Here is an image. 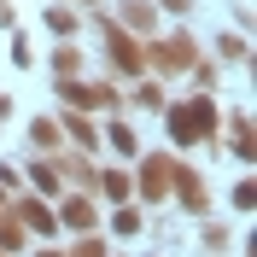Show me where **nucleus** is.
<instances>
[{
  "instance_id": "nucleus-1",
  "label": "nucleus",
  "mask_w": 257,
  "mask_h": 257,
  "mask_svg": "<svg viewBox=\"0 0 257 257\" xmlns=\"http://www.w3.org/2000/svg\"><path fill=\"white\" fill-rule=\"evenodd\" d=\"M164 128H170L176 146H193V141H210V146H216V99H210V94H187L181 105L164 111Z\"/></svg>"
},
{
  "instance_id": "nucleus-2",
  "label": "nucleus",
  "mask_w": 257,
  "mask_h": 257,
  "mask_svg": "<svg viewBox=\"0 0 257 257\" xmlns=\"http://www.w3.org/2000/svg\"><path fill=\"white\" fill-rule=\"evenodd\" d=\"M141 59L152 64L158 76H181V70H193V64L205 59V53H199V41H193L187 30H170V35H158V41L141 53Z\"/></svg>"
},
{
  "instance_id": "nucleus-3",
  "label": "nucleus",
  "mask_w": 257,
  "mask_h": 257,
  "mask_svg": "<svg viewBox=\"0 0 257 257\" xmlns=\"http://www.w3.org/2000/svg\"><path fill=\"white\" fill-rule=\"evenodd\" d=\"M99 35H105V59H111V70H123V76H141L146 59H141V41L128 30H117V18H99Z\"/></svg>"
},
{
  "instance_id": "nucleus-4",
  "label": "nucleus",
  "mask_w": 257,
  "mask_h": 257,
  "mask_svg": "<svg viewBox=\"0 0 257 257\" xmlns=\"http://www.w3.org/2000/svg\"><path fill=\"white\" fill-rule=\"evenodd\" d=\"M170 170H176V158H170V152H146V158H141V176H135V193H141L146 205H158V199H170Z\"/></svg>"
},
{
  "instance_id": "nucleus-5",
  "label": "nucleus",
  "mask_w": 257,
  "mask_h": 257,
  "mask_svg": "<svg viewBox=\"0 0 257 257\" xmlns=\"http://www.w3.org/2000/svg\"><path fill=\"white\" fill-rule=\"evenodd\" d=\"M59 99L64 105H82V111H111L117 88L111 82H59Z\"/></svg>"
},
{
  "instance_id": "nucleus-6",
  "label": "nucleus",
  "mask_w": 257,
  "mask_h": 257,
  "mask_svg": "<svg viewBox=\"0 0 257 257\" xmlns=\"http://www.w3.org/2000/svg\"><path fill=\"white\" fill-rule=\"evenodd\" d=\"M170 181H176V199L193 210V216H205V210H210V193H205V176H199V170L176 164V170H170Z\"/></svg>"
},
{
  "instance_id": "nucleus-7",
  "label": "nucleus",
  "mask_w": 257,
  "mask_h": 257,
  "mask_svg": "<svg viewBox=\"0 0 257 257\" xmlns=\"http://www.w3.org/2000/svg\"><path fill=\"white\" fill-rule=\"evenodd\" d=\"M59 216V228H82V234H94L99 228V205L82 193V199H64V210H53Z\"/></svg>"
},
{
  "instance_id": "nucleus-8",
  "label": "nucleus",
  "mask_w": 257,
  "mask_h": 257,
  "mask_svg": "<svg viewBox=\"0 0 257 257\" xmlns=\"http://www.w3.org/2000/svg\"><path fill=\"white\" fill-rule=\"evenodd\" d=\"M94 187L105 193V199H117V205H128V199H135V176H128V170H99Z\"/></svg>"
},
{
  "instance_id": "nucleus-9",
  "label": "nucleus",
  "mask_w": 257,
  "mask_h": 257,
  "mask_svg": "<svg viewBox=\"0 0 257 257\" xmlns=\"http://www.w3.org/2000/svg\"><path fill=\"white\" fill-rule=\"evenodd\" d=\"M18 216H24V222H30L35 234H59V216H53V210L41 205V199H18Z\"/></svg>"
},
{
  "instance_id": "nucleus-10",
  "label": "nucleus",
  "mask_w": 257,
  "mask_h": 257,
  "mask_svg": "<svg viewBox=\"0 0 257 257\" xmlns=\"http://www.w3.org/2000/svg\"><path fill=\"white\" fill-rule=\"evenodd\" d=\"M158 24V6L152 0H123V24L117 30H152Z\"/></svg>"
},
{
  "instance_id": "nucleus-11",
  "label": "nucleus",
  "mask_w": 257,
  "mask_h": 257,
  "mask_svg": "<svg viewBox=\"0 0 257 257\" xmlns=\"http://www.w3.org/2000/svg\"><path fill=\"white\" fill-rule=\"evenodd\" d=\"M105 141H111L117 152H123V158H135V152H141V135H135V128H128L123 117H111V123H105Z\"/></svg>"
},
{
  "instance_id": "nucleus-12",
  "label": "nucleus",
  "mask_w": 257,
  "mask_h": 257,
  "mask_svg": "<svg viewBox=\"0 0 257 257\" xmlns=\"http://www.w3.org/2000/svg\"><path fill=\"white\" fill-rule=\"evenodd\" d=\"M30 141H35V152H59V123H53V117H35V123H30Z\"/></svg>"
},
{
  "instance_id": "nucleus-13",
  "label": "nucleus",
  "mask_w": 257,
  "mask_h": 257,
  "mask_svg": "<svg viewBox=\"0 0 257 257\" xmlns=\"http://www.w3.org/2000/svg\"><path fill=\"white\" fill-rule=\"evenodd\" d=\"M30 181H35V193H41V199H59V193H64V187H59V170H53V164H41V158L30 164Z\"/></svg>"
},
{
  "instance_id": "nucleus-14",
  "label": "nucleus",
  "mask_w": 257,
  "mask_h": 257,
  "mask_svg": "<svg viewBox=\"0 0 257 257\" xmlns=\"http://www.w3.org/2000/svg\"><path fill=\"white\" fill-rule=\"evenodd\" d=\"M53 70H59V82H76V70H82V47L76 41H64V47L53 53Z\"/></svg>"
},
{
  "instance_id": "nucleus-15",
  "label": "nucleus",
  "mask_w": 257,
  "mask_h": 257,
  "mask_svg": "<svg viewBox=\"0 0 257 257\" xmlns=\"http://www.w3.org/2000/svg\"><path fill=\"white\" fill-rule=\"evenodd\" d=\"M47 30H53V35H64V41H70V35L82 30V18L70 12V6H47Z\"/></svg>"
},
{
  "instance_id": "nucleus-16",
  "label": "nucleus",
  "mask_w": 257,
  "mask_h": 257,
  "mask_svg": "<svg viewBox=\"0 0 257 257\" xmlns=\"http://www.w3.org/2000/svg\"><path fill=\"white\" fill-rule=\"evenodd\" d=\"M64 128H70V135H76V146H88V152L99 146V128L88 123V117H76V111H70V117H64Z\"/></svg>"
},
{
  "instance_id": "nucleus-17",
  "label": "nucleus",
  "mask_w": 257,
  "mask_h": 257,
  "mask_svg": "<svg viewBox=\"0 0 257 257\" xmlns=\"http://www.w3.org/2000/svg\"><path fill=\"white\" fill-rule=\"evenodd\" d=\"M216 53H222L228 64H245V59H251V47H245V35H222V41H216Z\"/></svg>"
},
{
  "instance_id": "nucleus-18",
  "label": "nucleus",
  "mask_w": 257,
  "mask_h": 257,
  "mask_svg": "<svg viewBox=\"0 0 257 257\" xmlns=\"http://www.w3.org/2000/svg\"><path fill=\"white\" fill-rule=\"evenodd\" d=\"M24 245V222L18 216H0V251H18Z\"/></svg>"
},
{
  "instance_id": "nucleus-19",
  "label": "nucleus",
  "mask_w": 257,
  "mask_h": 257,
  "mask_svg": "<svg viewBox=\"0 0 257 257\" xmlns=\"http://www.w3.org/2000/svg\"><path fill=\"white\" fill-rule=\"evenodd\" d=\"M111 228H117V234H141V205H117Z\"/></svg>"
},
{
  "instance_id": "nucleus-20",
  "label": "nucleus",
  "mask_w": 257,
  "mask_h": 257,
  "mask_svg": "<svg viewBox=\"0 0 257 257\" xmlns=\"http://www.w3.org/2000/svg\"><path fill=\"white\" fill-rule=\"evenodd\" d=\"M199 234H205V251H228V240H234V234H228V222H205Z\"/></svg>"
},
{
  "instance_id": "nucleus-21",
  "label": "nucleus",
  "mask_w": 257,
  "mask_h": 257,
  "mask_svg": "<svg viewBox=\"0 0 257 257\" xmlns=\"http://www.w3.org/2000/svg\"><path fill=\"white\" fill-rule=\"evenodd\" d=\"M234 152H240V158H251V117H234Z\"/></svg>"
},
{
  "instance_id": "nucleus-22",
  "label": "nucleus",
  "mask_w": 257,
  "mask_h": 257,
  "mask_svg": "<svg viewBox=\"0 0 257 257\" xmlns=\"http://www.w3.org/2000/svg\"><path fill=\"white\" fill-rule=\"evenodd\" d=\"M135 105L158 111V105H164V88H158V82H141V88H135Z\"/></svg>"
},
{
  "instance_id": "nucleus-23",
  "label": "nucleus",
  "mask_w": 257,
  "mask_h": 257,
  "mask_svg": "<svg viewBox=\"0 0 257 257\" xmlns=\"http://www.w3.org/2000/svg\"><path fill=\"white\" fill-rule=\"evenodd\" d=\"M234 205H240V210L257 205V181H234Z\"/></svg>"
},
{
  "instance_id": "nucleus-24",
  "label": "nucleus",
  "mask_w": 257,
  "mask_h": 257,
  "mask_svg": "<svg viewBox=\"0 0 257 257\" xmlns=\"http://www.w3.org/2000/svg\"><path fill=\"white\" fill-rule=\"evenodd\" d=\"M70 257H105V240H94V234H88V240L70 245Z\"/></svg>"
},
{
  "instance_id": "nucleus-25",
  "label": "nucleus",
  "mask_w": 257,
  "mask_h": 257,
  "mask_svg": "<svg viewBox=\"0 0 257 257\" xmlns=\"http://www.w3.org/2000/svg\"><path fill=\"white\" fill-rule=\"evenodd\" d=\"M12 64H18V70L30 64V35H18V41H12Z\"/></svg>"
},
{
  "instance_id": "nucleus-26",
  "label": "nucleus",
  "mask_w": 257,
  "mask_h": 257,
  "mask_svg": "<svg viewBox=\"0 0 257 257\" xmlns=\"http://www.w3.org/2000/svg\"><path fill=\"white\" fill-rule=\"evenodd\" d=\"M152 6H158V12H176V18H181V12H193V0H152Z\"/></svg>"
},
{
  "instance_id": "nucleus-27",
  "label": "nucleus",
  "mask_w": 257,
  "mask_h": 257,
  "mask_svg": "<svg viewBox=\"0 0 257 257\" xmlns=\"http://www.w3.org/2000/svg\"><path fill=\"white\" fill-rule=\"evenodd\" d=\"M41 257H64V251H41Z\"/></svg>"
},
{
  "instance_id": "nucleus-28",
  "label": "nucleus",
  "mask_w": 257,
  "mask_h": 257,
  "mask_svg": "<svg viewBox=\"0 0 257 257\" xmlns=\"http://www.w3.org/2000/svg\"><path fill=\"white\" fill-rule=\"evenodd\" d=\"M0 12H6V0H0Z\"/></svg>"
},
{
  "instance_id": "nucleus-29",
  "label": "nucleus",
  "mask_w": 257,
  "mask_h": 257,
  "mask_svg": "<svg viewBox=\"0 0 257 257\" xmlns=\"http://www.w3.org/2000/svg\"><path fill=\"white\" fill-rule=\"evenodd\" d=\"M0 257H6V251H0Z\"/></svg>"
}]
</instances>
